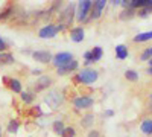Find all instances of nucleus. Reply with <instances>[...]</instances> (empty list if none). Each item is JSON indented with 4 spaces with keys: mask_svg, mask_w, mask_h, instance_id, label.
<instances>
[{
    "mask_svg": "<svg viewBox=\"0 0 152 137\" xmlns=\"http://www.w3.org/2000/svg\"><path fill=\"white\" fill-rule=\"evenodd\" d=\"M91 2L90 0H82L76 5V11H75V17L78 18L79 21H87V17L90 15V11H91Z\"/></svg>",
    "mask_w": 152,
    "mask_h": 137,
    "instance_id": "1",
    "label": "nucleus"
},
{
    "mask_svg": "<svg viewBox=\"0 0 152 137\" xmlns=\"http://www.w3.org/2000/svg\"><path fill=\"white\" fill-rule=\"evenodd\" d=\"M97 76H99V73L93 69H82L78 75H76V81H79L82 84H93L97 81Z\"/></svg>",
    "mask_w": 152,
    "mask_h": 137,
    "instance_id": "2",
    "label": "nucleus"
},
{
    "mask_svg": "<svg viewBox=\"0 0 152 137\" xmlns=\"http://www.w3.org/2000/svg\"><path fill=\"white\" fill-rule=\"evenodd\" d=\"M62 29H64V26H61V24H58V26H55V24H47V26H43L38 31V35L44 40H49V38H53V37Z\"/></svg>",
    "mask_w": 152,
    "mask_h": 137,
    "instance_id": "3",
    "label": "nucleus"
},
{
    "mask_svg": "<svg viewBox=\"0 0 152 137\" xmlns=\"http://www.w3.org/2000/svg\"><path fill=\"white\" fill-rule=\"evenodd\" d=\"M75 11H76V5L75 3H69V6L62 11L61 14V26H70L72 21H73V17H75Z\"/></svg>",
    "mask_w": 152,
    "mask_h": 137,
    "instance_id": "4",
    "label": "nucleus"
},
{
    "mask_svg": "<svg viewBox=\"0 0 152 137\" xmlns=\"http://www.w3.org/2000/svg\"><path fill=\"white\" fill-rule=\"evenodd\" d=\"M52 61H53V66L55 67H62L64 64L70 63V61H73V55L70 52H58L55 56H52Z\"/></svg>",
    "mask_w": 152,
    "mask_h": 137,
    "instance_id": "5",
    "label": "nucleus"
},
{
    "mask_svg": "<svg viewBox=\"0 0 152 137\" xmlns=\"http://www.w3.org/2000/svg\"><path fill=\"white\" fill-rule=\"evenodd\" d=\"M94 104L93 97L91 96H78L73 99V105L76 110H81V108H90Z\"/></svg>",
    "mask_w": 152,
    "mask_h": 137,
    "instance_id": "6",
    "label": "nucleus"
},
{
    "mask_svg": "<svg viewBox=\"0 0 152 137\" xmlns=\"http://www.w3.org/2000/svg\"><path fill=\"white\" fill-rule=\"evenodd\" d=\"M105 5H107V2H105V0H96V2L91 5L90 18H91V20H97L100 15H102V11H104Z\"/></svg>",
    "mask_w": 152,
    "mask_h": 137,
    "instance_id": "7",
    "label": "nucleus"
},
{
    "mask_svg": "<svg viewBox=\"0 0 152 137\" xmlns=\"http://www.w3.org/2000/svg\"><path fill=\"white\" fill-rule=\"evenodd\" d=\"M62 102V96L59 92H50L46 97V104L50 107V108H58Z\"/></svg>",
    "mask_w": 152,
    "mask_h": 137,
    "instance_id": "8",
    "label": "nucleus"
},
{
    "mask_svg": "<svg viewBox=\"0 0 152 137\" xmlns=\"http://www.w3.org/2000/svg\"><path fill=\"white\" fill-rule=\"evenodd\" d=\"M34 59L37 61V63H43V64H47L52 61V53H50L49 51H35L32 53Z\"/></svg>",
    "mask_w": 152,
    "mask_h": 137,
    "instance_id": "9",
    "label": "nucleus"
},
{
    "mask_svg": "<svg viewBox=\"0 0 152 137\" xmlns=\"http://www.w3.org/2000/svg\"><path fill=\"white\" fill-rule=\"evenodd\" d=\"M52 85V78H49L47 75H43V76L38 78L37 84H35V92H41L44 89H49Z\"/></svg>",
    "mask_w": 152,
    "mask_h": 137,
    "instance_id": "10",
    "label": "nucleus"
},
{
    "mask_svg": "<svg viewBox=\"0 0 152 137\" xmlns=\"http://www.w3.org/2000/svg\"><path fill=\"white\" fill-rule=\"evenodd\" d=\"M76 69H78V61H70V63H67V64H64L62 67H58V75L59 76H64L66 73H70V72H75Z\"/></svg>",
    "mask_w": 152,
    "mask_h": 137,
    "instance_id": "11",
    "label": "nucleus"
},
{
    "mask_svg": "<svg viewBox=\"0 0 152 137\" xmlns=\"http://www.w3.org/2000/svg\"><path fill=\"white\" fill-rule=\"evenodd\" d=\"M3 82H8V87L14 92V93H21L23 92V85H21V82L18 81V79H15V78H11V79H8L6 76L3 78Z\"/></svg>",
    "mask_w": 152,
    "mask_h": 137,
    "instance_id": "12",
    "label": "nucleus"
},
{
    "mask_svg": "<svg viewBox=\"0 0 152 137\" xmlns=\"http://www.w3.org/2000/svg\"><path fill=\"white\" fill-rule=\"evenodd\" d=\"M70 38L75 41V43H81V41H84V38H85V32H84V28H73L72 31H70Z\"/></svg>",
    "mask_w": 152,
    "mask_h": 137,
    "instance_id": "13",
    "label": "nucleus"
},
{
    "mask_svg": "<svg viewBox=\"0 0 152 137\" xmlns=\"http://www.w3.org/2000/svg\"><path fill=\"white\" fill-rule=\"evenodd\" d=\"M15 63V58L11 52H2L0 53V64L5 66V64H14Z\"/></svg>",
    "mask_w": 152,
    "mask_h": 137,
    "instance_id": "14",
    "label": "nucleus"
},
{
    "mask_svg": "<svg viewBox=\"0 0 152 137\" xmlns=\"http://www.w3.org/2000/svg\"><path fill=\"white\" fill-rule=\"evenodd\" d=\"M149 40H152V31L137 34V35L134 37V38H132V41H134V43H145V41H149Z\"/></svg>",
    "mask_w": 152,
    "mask_h": 137,
    "instance_id": "15",
    "label": "nucleus"
},
{
    "mask_svg": "<svg viewBox=\"0 0 152 137\" xmlns=\"http://www.w3.org/2000/svg\"><path fill=\"white\" fill-rule=\"evenodd\" d=\"M116 56L119 59H126V58H128V47L123 46V44L116 46Z\"/></svg>",
    "mask_w": 152,
    "mask_h": 137,
    "instance_id": "16",
    "label": "nucleus"
},
{
    "mask_svg": "<svg viewBox=\"0 0 152 137\" xmlns=\"http://www.w3.org/2000/svg\"><path fill=\"white\" fill-rule=\"evenodd\" d=\"M140 130L143 134H152V119H145L140 123Z\"/></svg>",
    "mask_w": 152,
    "mask_h": 137,
    "instance_id": "17",
    "label": "nucleus"
},
{
    "mask_svg": "<svg viewBox=\"0 0 152 137\" xmlns=\"http://www.w3.org/2000/svg\"><path fill=\"white\" fill-rule=\"evenodd\" d=\"M93 122H94V116H93L91 113H88V114H85V116L81 119V125H82L84 128H90V127L93 125Z\"/></svg>",
    "mask_w": 152,
    "mask_h": 137,
    "instance_id": "18",
    "label": "nucleus"
},
{
    "mask_svg": "<svg viewBox=\"0 0 152 137\" xmlns=\"http://www.w3.org/2000/svg\"><path fill=\"white\" fill-rule=\"evenodd\" d=\"M64 128H66V125H64V122H62V120H55V122L52 123V130H53L55 134H58V136L62 134Z\"/></svg>",
    "mask_w": 152,
    "mask_h": 137,
    "instance_id": "19",
    "label": "nucleus"
},
{
    "mask_svg": "<svg viewBox=\"0 0 152 137\" xmlns=\"http://www.w3.org/2000/svg\"><path fill=\"white\" fill-rule=\"evenodd\" d=\"M102 55H104V51H102V47L96 46V47H93V49H91V58H93V63H96V61H99L100 58H102Z\"/></svg>",
    "mask_w": 152,
    "mask_h": 137,
    "instance_id": "20",
    "label": "nucleus"
},
{
    "mask_svg": "<svg viewBox=\"0 0 152 137\" xmlns=\"http://www.w3.org/2000/svg\"><path fill=\"white\" fill-rule=\"evenodd\" d=\"M134 15H135V11L131 9V8H126L125 11L120 12V15H119V17H120V20H131Z\"/></svg>",
    "mask_w": 152,
    "mask_h": 137,
    "instance_id": "21",
    "label": "nucleus"
},
{
    "mask_svg": "<svg viewBox=\"0 0 152 137\" xmlns=\"http://www.w3.org/2000/svg\"><path fill=\"white\" fill-rule=\"evenodd\" d=\"M18 128H20V122H18V120H15V119H12V120L8 123V127H6L8 133H12V134L18 133Z\"/></svg>",
    "mask_w": 152,
    "mask_h": 137,
    "instance_id": "22",
    "label": "nucleus"
},
{
    "mask_svg": "<svg viewBox=\"0 0 152 137\" xmlns=\"http://www.w3.org/2000/svg\"><path fill=\"white\" fill-rule=\"evenodd\" d=\"M21 101L24 104H31L34 102V99H35V93H29V92H21Z\"/></svg>",
    "mask_w": 152,
    "mask_h": 137,
    "instance_id": "23",
    "label": "nucleus"
},
{
    "mask_svg": "<svg viewBox=\"0 0 152 137\" xmlns=\"http://www.w3.org/2000/svg\"><path fill=\"white\" fill-rule=\"evenodd\" d=\"M125 78L128 81H131V82H137L138 81V73L135 70H126L125 72Z\"/></svg>",
    "mask_w": 152,
    "mask_h": 137,
    "instance_id": "24",
    "label": "nucleus"
},
{
    "mask_svg": "<svg viewBox=\"0 0 152 137\" xmlns=\"http://www.w3.org/2000/svg\"><path fill=\"white\" fill-rule=\"evenodd\" d=\"M14 12V8L12 6H8L6 9H3L2 12H0V20H5V18H9L11 17V14Z\"/></svg>",
    "mask_w": 152,
    "mask_h": 137,
    "instance_id": "25",
    "label": "nucleus"
},
{
    "mask_svg": "<svg viewBox=\"0 0 152 137\" xmlns=\"http://www.w3.org/2000/svg\"><path fill=\"white\" fill-rule=\"evenodd\" d=\"M75 136H76V131L72 127H66L64 131H62V134H61V137H75Z\"/></svg>",
    "mask_w": 152,
    "mask_h": 137,
    "instance_id": "26",
    "label": "nucleus"
},
{
    "mask_svg": "<svg viewBox=\"0 0 152 137\" xmlns=\"http://www.w3.org/2000/svg\"><path fill=\"white\" fill-rule=\"evenodd\" d=\"M152 58V47H149V49H145L143 51V53L140 55V59L142 61H149Z\"/></svg>",
    "mask_w": 152,
    "mask_h": 137,
    "instance_id": "27",
    "label": "nucleus"
},
{
    "mask_svg": "<svg viewBox=\"0 0 152 137\" xmlns=\"http://www.w3.org/2000/svg\"><path fill=\"white\" fill-rule=\"evenodd\" d=\"M138 15H140L142 18H146L148 15H149V11L146 9V8H142V9H138V12H137Z\"/></svg>",
    "mask_w": 152,
    "mask_h": 137,
    "instance_id": "28",
    "label": "nucleus"
},
{
    "mask_svg": "<svg viewBox=\"0 0 152 137\" xmlns=\"http://www.w3.org/2000/svg\"><path fill=\"white\" fill-rule=\"evenodd\" d=\"M5 51H6V43H5V40L2 38V37H0V53L5 52Z\"/></svg>",
    "mask_w": 152,
    "mask_h": 137,
    "instance_id": "29",
    "label": "nucleus"
},
{
    "mask_svg": "<svg viewBox=\"0 0 152 137\" xmlns=\"http://www.w3.org/2000/svg\"><path fill=\"white\" fill-rule=\"evenodd\" d=\"M87 137H100V134H99V131H96V130H91L90 133L87 134Z\"/></svg>",
    "mask_w": 152,
    "mask_h": 137,
    "instance_id": "30",
    "label": "nucleus"
},
{
    "mask_svg": "<svg viewBox=\"0 0 152 137\" xmlns=\"http://www.w3.org/2000/svg\"><path fill=\"white\" fill-rule=\"evenodd\" d=\"M149 12H152V0H146V6H145Z\"/></svg>",
    "mask_w": 152,
    "mask_h": 137,
    "instance_id": "31",
    "label": "nucleus"
},
{
    "mask_svg": "<svg viewBox=\"0 0 152 137\" xmlns=\"http://www.w3.org/2000/svg\"><path fill=\"white\" fill-rule=\"evenodd\" d=\"M113 114H114V111H113V110H107V111H105V116H107V117H111Z\"/></svg>",
    "mask_w": 152,
    "mask_h": 137,
    "instance_id": "32",
    "label": "nucleus"
},
{
    "mask_svg": "<svg viewBox=\"0 0 152 137\" xmlns=\"http://www.w3.org/2000/svg\"><path fill=\"white\" fill-rule=\"evenodd\" d=\"M148 75H152V67H149V69H148Z\"/></svg>",
    "mask_w": 152,
    "mask_h": 137,
    "instance_id": "33",
    "label": "nucleus"
},
{
    "mask_svg": "<svg viewBox=\"0 0 152 137\" xmlns=\"http://www.w3.org/2000/svg\"><path fill=\"white\" fill-rule=\"evenodd\" d=\"M0 137H2V133H0Z\"/></svg>",
    "mask_w": 152,
    "mask_h": 137,
    "instance_id": "34",
    "label": "nucleus"
},
{
    "mask_svg": "<svg viewBox=\"0 0 152 137\" xmlns=\"http://www.w3.org/2000/svg\"><path fill=\"white\" fill-rule=\"evenodd\" d=\"M151 99H152V95H151Z\"/></svg>",
    "mask_w": 152,
    "mask_h": 137,
    "instance_id": "35",
    "label": "nucleus"
}]
</instances>
